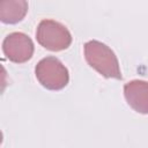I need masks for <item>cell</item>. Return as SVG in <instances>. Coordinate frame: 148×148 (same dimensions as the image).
<instances>
[{
	"label": "cell",
	"instance_id": "1",
	"mask_svg": "<svg viewBox=\"0 0 148 148\" xmlns=\"http://www.w3.org/2000/svg\"><path fill=\"white\" fill-rule=\"evenodd\" d=\"M84 58L89 66L104 77L117 80L123 77L117 56L106 44L95 39L87 42L84 44Z\"/></svg>",
	"mask_w": 148,
	"mask_h": 148
},
{
	"label": "cell",
	"instance_id": "2",
	"mask_svg": "<svg viewBox=\"0 0 148 148\" xmlns=\"http://www.w3.org/2000/svg\"><path fill=\"white\" fill-rule=\"evenodd\" d=\"M38 82L49 90H60L69 81L67 67L56 57H46L38 61L35 67Z\"/></svg>",
	"mask_w": 148,
	"mask_h": 148
},
{
	"label": "cell",
	"instance_id": "3",
	"mask_svg": "<svg viewBox=\"0 0 148 148\" xmlns=\"http://www.w3.org/2000/svg\"><path fill=\"white\" fill-rule=\"evenodd\" d=\"M37 42L49 51L66 50L72 43V35L69 30L58 21L42 20L36 30Z\"/></svg>",
	"mask_w": 148,
	"mask_h": 148
},
{
	"label": "cell",
	"instance_id": "4",
	"mask_svg": "<svg viewBox=\"0 0 148 148\" xmlns=\"http://www.w3.org/2000/svg\"><path fill=\"white\" fill-rule=\"evenodd\" d=\"M34 43L23 32H12L2 42V52L6 58L15 64H23L31 59L34 54Z\"/></svg>",
	"mask_w": 148,
	"mask_h": 148
},
{
	"label": "cell",
	"instance_id": "5",
	"mask_svg": "<svg viewBox=\"0 0 148 148\" xmlns=\"http://www.w3.org/2000/svg\"><path fill=\"white\" fill-rule=\"evenodd\" d=\"M124 96L134 111L148 114V81L132 80L125 83Z\"/></svg>",
	"mask_w": 148,
	"mask_h": 148
},
{
	"label": "cell",
	"instance_id": "6",
	"mask_svg": "<svg viewBox=\"0 0 148 148\" xmlns=\"http://www.w3.org/2000/svg\"><path fill=\"white\" fill-rule=\"evenodd\" d=\"M28 12L25 0H3L0 2V21L6 24H15L22 21Z\"/></svg>",
	"mask_w": 148,
	"mask_h": 148
}]
</instances>
